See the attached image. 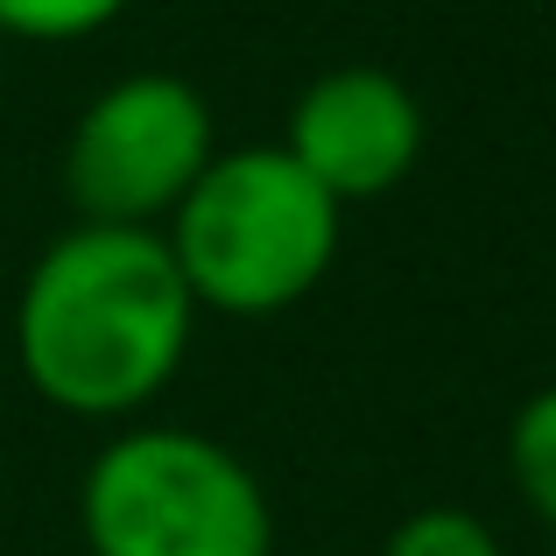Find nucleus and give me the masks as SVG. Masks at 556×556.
<instances>
[{
  "instance_id": "3",
  "label": "nucleus",
  "mask_w": 556,
  "mask_h": 556,
  "mask_svg": "<svg viewBox=\"0 0 556 556\" xmlns=\"http://www.w3.org/2000/svg\"><path fill=\"white\" fill-rule=\"evenodd\" d=\"M92 556H275V507L254 465L198 430H127L78 493Z\"/></svg>"
},
{
  "instance_id": "1",
  "label": "nucleus",
  "mask_w": 556,
  "mask_h": 556,
  "mask_svg": "<svg viewBox=\"0 0 556 556\" xmlns=\"http://www.w3.org/2000/svg\"><path fill=\"white\" fill-rule=\"evenodd\" d=\"M190 303L163 232L71 226L42 247L14 303V359L64 416H135L177 380L190 353Z\"/></svg>"
},
{
  "instance_id": "7",
  "label": "nucleus",
  "mask_w": 556,
  "mask_h": 556,
  "mask_svg": "<svg viewBox=\"0 0 556 556\" xmlns=\"http://www.w3.org/2000/svg\"><path fill=\"white\" fill-rule=\"evenodd\" d=\"M380 556H507V549L472 507H416V515L388 535Z\"/></svg>"
},
{
  "instance_id": "5",
  "label": "nucleus",
  "mask_w": 556,
  "mask_h": 556,
  "mask_svg": "<svg viewBox=\"0 0 556 556\" xmlns=\"http://www.w3.org/2000/svg\"><path fill=\"white\" fill-rule=\"evenodd\" d=\"M289 163L303 169L331 204L380 198L416 169L422 155V106L402 78L374 64L325 71L289 113Z\"/></svg>"
},
{
  "instance_id": "6",
  "label": "nucleus",
  "mask_w": 556,
  "mask_h": 556,
  "mask_svg": "<svg viewBox=\"0 0 556 556\" xmlns=\"http://www.w3.org/2000/svg\"><path fill=\"white\" fill-rule=\"evenodd\" d=\"M507 472H515L521 501L535 507V521L556 529V388L529 394L507 422Z\"/></svg>"
},
{
  "instance_id": "4",
  "label": "nucleus",
  "mask_w": 556,
  "mask_h": 556,
  "mask_svg": "<svg viewBox=\"0 0 556 556\" xmlns=\"http://www.w3.org/2000/svg\"><path fill=\"white\" fill-rule=\"evenodd\" d=\"M212 155H218V135L198 85L163 78V71H135L78 113L64 149V184H71V204L85 212V226L163 232L169 212L190 198V184L212 169Z\"/></svg>"
},
{
  "instance_id": "8",
  "label": "nucleus",
  "mask_w": 556,
  "mask_h": 556,
  "mask_svg": "<svg viewBox=\"0 0 556 556\" xmlns=\"http://www.w3.org/2000/svg\"><path fill=\"white\" fill-rule=\"evenodd\" d=\"M127 0H0V42L28 36V42H78L92 28H106Z\"/></svg>"
},
{
  "instance_id": "2",
  "label": "nucleus",
  "mask_w": 556,
  "mask_h": 556,
  "mask_svg": "<svg viewBox=\"0 0 556 556\" xmlns=\"http://www.w3.org/2000/svg\"><path fill=\"white\" fill-rule=\"evenodd\" d=\"M339 212L345 204L303 177L289 149H218L163 240L198 311L275 317L331 275Z\"/></svg>"
}]
</instances>
